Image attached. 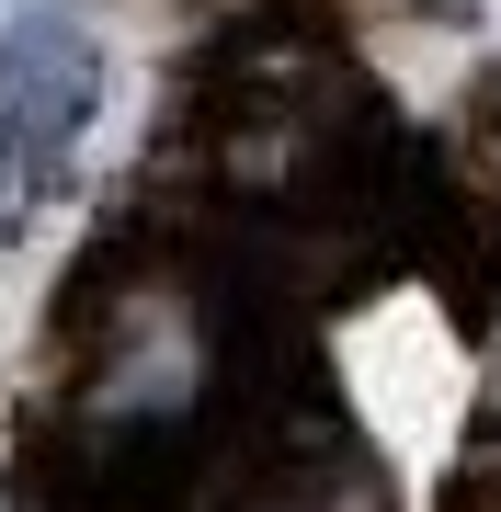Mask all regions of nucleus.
I'll return each instance as SVG.
<instances>
[{"label": "nucleus", "instance_id": "obj_1", "mask_svg": "<svg viewBox=\"0 0 501 512\" xmlns=\"http://www.w3.org/2000/svg\"><path fill=\"white\" fill-rule=\"evenodd\" d=\"M103 126V35L69 12L0 23V239H23L80 183V148Z\"/></svg>", "mask_w": 501, "mask_h": 512}, {"label": "nucleus", "instance_id": "obj_2", "mask_svg": "<svg viewBox=\"0 0 501 512\" xmlns=\"http://www.w3.org/2000/svg\"><path fill=\"white\" fill-rule=\"evenodd\" d=\"M194 399H205V342L183 330V308H137L92 376V421L114 444H137L149 421H183Z\"/></svg>", "mask_w": 501, "mask_h": 512}]
</instances>
